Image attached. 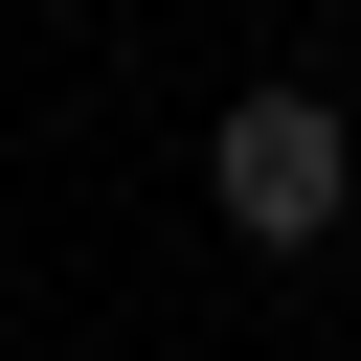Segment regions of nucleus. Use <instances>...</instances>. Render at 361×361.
Returning <instances> with one entry per match:
<instances>
[{
  "mask_svg": "<svg viewBox=\"0 0 361 361\" xmlns=\"http://www.w3.org/2000/svg\"><path fill=\"white\" fill-rule=\"evenodd\" d=\"M203 203H226V248H338V203H361V135H338V90H226V135H203Z\"/></svg>",
  "mask_w": 361,
  "mask_h": 361,
  "instance_id": "f257e3e1",
  "label": "nucleus"
}]
</instances>
